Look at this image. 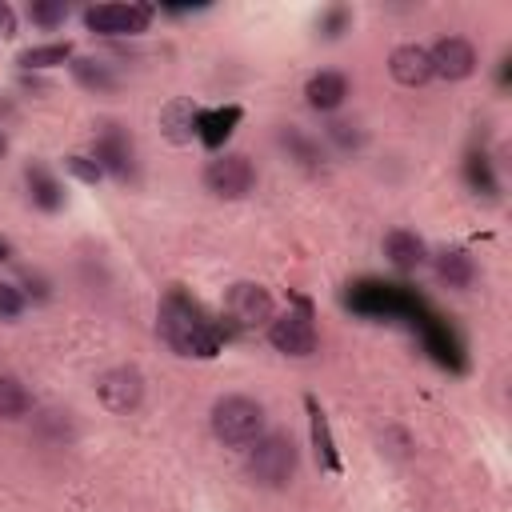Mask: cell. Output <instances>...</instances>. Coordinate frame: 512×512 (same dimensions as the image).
Wrapping results in <instances>:
<instances>
[{"label":"cell","mask_w":512,"mask_h":512,"mask_svg":"<svg viewBox=\"0 0 512 512\" xmlns=\"http://www.w3.org/2000/svg\"><path fill=\"white\" fill-rule=\"evenodd\" d=\"M256 448L248 452V476L260 488H284L296 476V444L284 432H268L252 440Z\"/></svg>","instance_id":"3"},{"label":"cell","mask_w":512,"mask_h":512,"mask_svg":"<svg viewBox=\"0 0 512 512\" xmlns=\"http://www.w3.org/2000/svg\"><path fill=\"white\" fill-rule=\"evenodd\" d=\"M160 336L172 344V352H180V356H200V360H208V356H216L220 352V332L204 320V312L192 304V300H184L180 292H172V296H164V304H160Z\"/></svg>","instance_id":"1"},{"label":"cell","mask_w":512,"mask_h":512,"mask_svg":"<svg viewBox=\"0 0 512 512\" xmlns=\"http://www.w3.org/2000/svg\"><path fill=\"white\" fill-rule=\"evenodd\" d=\"M236 120H240V108H236V104H228V108H212V112H196L200 140H204L208 148H220V144L232 136Z\"/></svg>","instance_id":"13"},{"label":"cell","mask_w":512,"mask_h":512,"mask_svg":"<svg viewBox=\"0 0 512 512\" xmlns=\"http://www.w3.org/2000/svg\"><path fill=\"white\" fill-rule=\"evenodd\" d=\"M212 432L228 448H244L264 432V408L252 396H220L212 404Z\"/></svg>","instance_id":"2"},{"label":"cell","mask_w":512,"mask_h":512,"mask_svg":"<svg viewBox=\"0 0 512 512\" xmlns=\"http://www.w3.org/2000/svg\"><path fill=\"white\" fill-rule=\"evenodd\" d=\"M204 184H208V192H216L224 200H240L244 192H252L256 172H252L248 156H220L204 168Z\"/></svg>","instance_id":"6"},{"label":"cell","mask_w":512,"mask_h":512,"mask_svg":"<svg viewBox=\"0 0 512 512\" xmlns=\"http://www.w3.org/2000/svg\"><path fill=\"white\" fill-rule=\"evenodd\" d=\"M0 152H4V140H0Z\"/></svg>","instance_id":"31"},{"label":"cell","mask_w":512,"mask_h":512,"mask_svg":"<svg viewBox=\"0 0 512 512\" xmlns=\"http://www.w3.org/2000/svg\"><path fill=\"white\" fill-rule=\"evenodd\" d=\"M96 164H100V172L108 168L120 180L132 176V148H128V140L116 128H104L100 132V140H96Z\"/></svg>","instance_id":"11"},{"label":"cell","mask_w":512,"mask_h":512,"mask_svg":"<svg viewBox=\"0 0 512 512\" xmlns=\"http://www.w3.org/2000/svg\"><path fill=\"white\" fill-rule=\"evenodd\" d=\"M72 76H76L84 88H100V92H112V88H116V76H112L108 64H100V60H72Z\"/></svg>","instance_id":"21"},{"label":"cell","mask_w":512,"mask_h":512,"mask_svg":"<svg viewBox=\"0 0 512 512\" xmlns=\"http://www.w3.org/2000/svg\"><path fill=\"white\" fill-rule=\"evenodd\" d=\"M436 272H440V280H448L452 288H468V284H472V260H468L460 248L440 252V256H436Z\"/></svg>","instance_id":"18"},{"label":"cell","mask_w":512,"mask_h":512,"mask_svg":"<svg viewBox=\"0 0 512 512\" xmlns=\"http://www.w3.org/2000/svg\"><path fill=\"white\" fill-rule=\"evenodd\" d=\"M160 120H164V128H168L172 140H184V136L196 132V108H192L188 100H172V104L160 112Z\"/></svg>","instance_id":"19"},{"label":"cell","mask_w":512,"mask_h":512,"mask_svg":"<svg viewBox=\"0 0 512 512\" xmlns=\"http://www.w3.org/2000/svg\"><path fill=\"white\" fill-rule=\"evenodd\" d=\"M24 180H28V192H32V204H36V208L56 212V208L64 204V192H60V184L52 180V172H48L44 164H28V168H24Z\"/></svg>","instance_id":"14"},{"label":"cell","mask_w":512,"mask_h":512,"mask_svg":"<svg viewBox=\"0 0 512 512\" xmlns=\"http://www.w3.org/2000/svg\"><path fill=\"white\" fill-rule=\"evenodd\" d=\"M72 56V44L64 40H56V44H36V48H28V52H20V64L24 68H52V64H64Z\"/></svg>","instance_id":"20"},{"label":"cell","mask_w":512,"mask_h":512,"mask_svg":"<svg viewBox=\"0 0 512 512\" xmlns=\"http://www.w3.org/2000/svg\"><path fill=\"white\" fill-rule=\"evenodd\" d=\"M32 408V396L28 388L16 380V376H0V420H16Z\"/></svg>","instance_id":"17"},{"label":"cell","mask_w":512,"mask_h":512,"mask_svg":"<svg viewBox=\"0 0 512 512\" xmlns=\"http://www.w3.org/2000/svg\"><path fill=\"white\" fill-rule=\"evenodd\" d=\"M348 128H352V124H332V136H336L344 148H348V144H360V136H356V132H348Z\"/></svg>","instance_id":"28"},{"label":"cell","mask_w":512,"mask_h":512,"mask_svg":"<svg viewBox=\"0 0 512 512\" xmlns=\"http://www.w3.org/2000/svg\"><path fill=\"white\" fill-rule=\"evenodd\" d=\"M64 16H68V8L60 0H32L28 4V20L40 28H56V24H64Z\"/></svg>","instance_id":"22"},{"label":"cell","mask_w":512,"mask_h":512,"mask_svg":"<svg viewBox=\"0 0 512 512\" xmlns=\"http://www.w3.org/2000/svg\"><path fill=\"white\" fill-rule=\"evenodd\" d=\"M344 16H348L344 8H332V12H328V32H324V36H340V24H344Z\"/></svg>","instance_id":"29"},{"label":"cell","mask_w":512,"mask_h":512,"mask_svg":"<svg viewBox=\"0 0 512 512\" xmlns=\"http://www.w3.org/2000/svg\"><path fill=\"white\" fill-rule=\"evenodd\" d=\"M64 168H68L72 176H80L84 184H96V180H100V164H96V160H88V156H68V160H64Z\"/></svg>","instance_id":"26"},{"label":"cell","mask_w":512,"mask_h":512,"mask_svg":"<svg viewBox=\"0 0 512 512\" xmlns=\"http://www.w3.org/2000/svg\"><path fill=\"white\" fill-rule=\"evenodd\" d=\"M228 316L240 324V328H256V324H268L272 320V296L260 288V284H232L228 288V300H224Z\"/></svg>","instance_id":"8"},{"label":"cell","mask_w":512,"mask_h":512,"mask_svg":"<svg viewBox=\"0 0 512 512\" xmlns=\"http://www.w3.org/2000/svg\"><path fill=\"white\" fill-rule=\"evenodd\" d=\"M12 32H16V12L0 0V36H12Z\"/></svg>","instance_id":"27"},{"label":"cell","mask_w":512,"mask_h":512,"mask_svg":"<svg viewBox=\"0 0 512 512\" xmlns=\"http://www.w3.org/2000/svg\"><path fill=\"white\" fill-rule=\"evenodd\" d=\"M384 252H388V260L396 264V268H416L420 260H424V244H420V236L416 232H404V228H396V232H388L384 236Z\"/></svg>","instance_id":"15"},{"label":"cell","mask_w":512,"mask_h":512,"mask_svg":"<svg viewBox=\"0 0 512 512\" xmlns=\"http://www.w3.org/2000/svg\"><path fill=\"white\" fill-rule=\"evenodd\" d=\"M268 340L276 352H288V356H308L316 348V328H312V316H308V304H300V312H284L268 324Z\"/></svg>","instance_id":"5"},{"label":"cell","mask_w":512,"mask_h":512,"mask_svg":"<svg viewBox=\"0 0 512 512\" xmlns=\"http://www.w3.org/2000/svg\"><path fill=\"white\" fill-rule=\"evenodd\" d=\"M20 312H24V296H20V288L0 280V320H16Z\"/></svg>","instance_id":"25"},{"label":"cell","mask_w":512,"mask_h":512,"mask_svg":"<svg viewBox=\"0 0 512 512\" xmlns=\"http://www.w3.org/2000/svg\"><path fill=\"white\" fill-rule=\"evenodd\" d=\"M428 60H432V76L464 80V76H472V68H476V48H472L464 36H440L436 48L428 52Z\"/></svg>","instance_id":"9"},{"label":"cell","mask_w":512,"mask_h":512,"mask_svg":"<svg viewBox=\"0 0 512 512\" xmlns=\"http://www.w3.org/2000/svg\"><path fill=\"white\" fill-rule=\"evenodd\" d=\"M308 416H312V444H316V456L328 472H340V456H336V444H332V432H328V416L324 408L308 396Z\"/></svg>","instance_id":"16"},{"label":"cell","mask_w":512,"mask_h":512,"mask_svg":"<svg viewBox=\"0 0 512 512\" xmlns=\"http://www.w3.org/2000/svg\"><path fill=\"white\" fill-rule=\"evenodd\" d=\"M388 68H392V76H396L404 88H416V84H424V80L432 76L428 48H420V44H400V48L392 52Z\"/></svg>","instance_id":"10"},{"label":"cell","mask_w":512,"mask_h":512,"mask_svg":"<svg viewBox=\"0 0 512 512\" xmlns=\"http://www.w3.org/2000/svg\"><path fill=\"white\" fill-rule=\"evenodd\" d=\"M152 20L148 4H96L84 12V24L100 36H136Z\"/></svg>","instance_id":"4"},{"label":"cell","mask_w":512,"mask_h":512,"mask_svg":"<svg viewBox=\"0 0 512 512\" xmlns=\"http://www.w3.org/2000/svg\"><path fill=\"white\" fill-rule=\"evenodd\" d=\"M468 180H472V188H480V192H496V180H492V168H488V156H468Z\"/></svg>","instance_id":"24"},{"label":"cell","mask_w":512,"mask_h":512,"mask_svg":"<svg viewBox=\"0 0 512 512\" xmlns=\"http://www.w3.org/2000/svg\"><path fill=\"white\" fill-rule=\"evenodd\" d=\"M96 392L108 412H132L144 400V376L136 368H112L96 380Z\"/></svg>","instance_id":"7"},{"label":"cell","mask_w":512,"mask_h":512,"mask_svg":"<svg viewBox=\"0 0 512 512\" xmlns=\"http://www.w3.org/2000/svg\"><path fill=\"white\" fill-rule=\"evenodd\" d=\"M4 256H8V244H4V240H0V260H4Z\"/></svg>","instance_id":"30"},{"label":"cell","mask_w":512,"mask_h":512,"mask_svg":"<svg viewBox=\"0 0 512 512\" xmlns=\"http://www.w3.org/2000/svg\"><path fill=\"white\" fill-rule=\"evenodd\" d=\"M304 96H308V104H312L316 112H332V108L344 104L348 80H344L340 72H316V76L304 84Z\"/></svg>","instance_id":"12"},{"label":"cell","mask_w":512,"mask_h":512,"mask_svg":"<svg viewBox=\"0 0 512 512\" xmlns=\"http://www.w3.org/2000/svg\"><path fill=\"white\" fill-rule=\"evenodd\" d=\"M280 140L300 156V164H308V168H316V164H320V148H316L300 128H284V132H280Z\"/></svg>","instance_id":"23"}]
</instances>
